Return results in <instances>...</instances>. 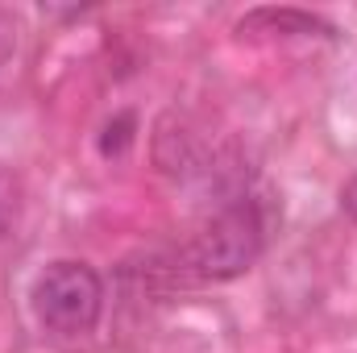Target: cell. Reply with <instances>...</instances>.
<instances>
[{"instance_id": "cell-1", "label": "cell", "mask_w": 357, "mask_h": 353, "mask_svg": "<svg viewBox=\"0 0 357 353\" xmlns=\"http://www.w3.org/2000/svg\"><path fill=\"white\" fill-rule=\"evenodd\" d=\"M33 316L42 329L59 337H84L100 324L104 312V278L88 262L59 258L33 278Z\"/></svg>"}, {"instance_id": "cell-2", "label": "cell", "mask_w": 357, "mask_h": 353, "mask_svg": "<svg viewBox=\"0 0 357 353\" xmlns=\"http://www.w3.org/2000/svg\"><path fill=\"white\" fill-rule=\"evenodd\" d=\"M266 246V225L254 200H233L225 204L191 241V270L212 283H229L245 274L250 266L262 258Z\"/></svg>"}, {"instance_id": "cell-3", "label": "cell", "mask_w": 357, "mask_h": 353, "mask_svg": "<svg viewBox=\"0 0 357 353\" xmlns=\"http://www.w3.org/2000/svg\"><path fill=\"white\" fill-rule=\"evenodd\" d=\"M262 25H270V33H320V38L333 33L320 17H307V13H295V8H258L237 29L250 33V29H262Z\"/></svg>"}, {"instance_id": "cell-4", "label": "cell", "mask_w": 357, "mask_h": 353, "mask_svg": "<svg viewBox=\"0 0 357 353\" xmlns=\"http://www.w3.org/2000/svg\"><path fill=\"white\" fill-rule=\"evenodd\" d=\"M17 204H21V183H17V175H13V171H4V167H0V233L13 225Z\"/></svg>"}, {"instance_id": "cell-5", "label": "cell", "mask_w": 357, "mask_h": 353, "mask_svg": "<svg viewBox=\"0 0 357 353\" xmlns=\"http://www.w3.org/2000/svg\"><path fill=\"white\" fill-rule=\"evenodd\" d=\"M13 50H17V25L0 13V75H4V67L13 63Z\"/></svg>"}, {"instance_id": "cell-6", "label": "cell", "mask_w": 357, "mask_h": 353, "mask_svg": "<svg viewBox=\"0 0 357 353\" xmlns=\"http://www.w3.org/2000/svg\"><path fill=\"white\" fill-rule=\"evenodd\" d=\"M341 208H345V212H349V216L357 220V175L349 179L345 187H341Z\"/></svg>"}]
</instances>
